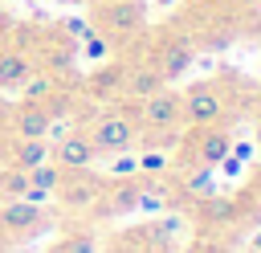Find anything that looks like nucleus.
I'll return each mask as SVG.
<instances>
[{"label": "nucleus", "instance_id": "1", "mask_svg": "<svg viewBox=\"0 0 261 253\" xmlns=\"http://www.w3.org/2000/svg\"><path fill=\"white\" fill-rule=\"evenodd\" d=\"M224 114V102H220V94L212 90V86H192L184 98H179V118H188V122H196V127H208V122H216Z\"/></svg>", "mask_w": 261, "mask_h": 253}, {"label": "nucleus", "instance_id": "2", "mask_svg": "<svg viewBox=\"0 0 261 253\" xmlns=\"http://www.w3.org/2000/svg\"><path fill=\"white\" fill-rule=\"evenodd\" d=\"M102 37H130L143 29V4L139 0H110L102 8Z\"/></svg>", "mask_w": 261, "mask_h": 253}, {"label": "nucleus", "instance_id": "3", "mask_svg": "<svg viewBox=\"0 0 261 253\" xmlns=\"http://www.w3.org/2000/svg\"><path fill=\"white\" fill-rule=\"evenodd\" d=\"M90 143H94V151H126L130 143H135V127H130V118H122V114H106L98 127H94V135H86Z\"/></svg>", "mask_w": 261, "mask_h": 253}, {"label": "nucleus", "instance_id": "4", "mask_svg": "<svg viewBox=\"0 0 261 253\" xmlns=\"http://www.w3.org/2000/svg\"><path fill=\"white\" fill-rule=\"evenodd\" d=\"M143 122L147 127H175L179 122V94H171V90H155V94H147L143 98Z\"/></svg>", "mask_w": 261, "mask_h": 253}, {"label": "nucleus", "instance_id": "5", "mask_svg": "<svg viewBox=\"0 0 261 253\" xmlns=\"http://www.w3.org/2000/svg\"><path fill=\"white\" fill-rule=\"evenodd\" d=\"M53 155H57V167H61V171H82V167H90V159H94L98 151H94V143H90L86 135H69V139L57 143Z\"/></svg>", "mask_w": 261, "mask_h": 253}, {"label": "nucleus", "instance_id": "6", "mask_svg": "<svg viewBox=\"0 0 261 253\" xmlns=\"http://www.w3.org/2000/svg\"><path fill=\"white\" fill-rule=\"evenodd\" d=\"M151 65L159 69V78H163V82H175V78L192 65V45H188V41H167Z\"/></svg>", "mask_w": 261, "mask_h": 253}, {"label": "nucleus", "instance_id": "7", "mask_svg": "<svg viewBox=\"0 0 261 253\" xmlns=\"http://www.w3.org/2000/svg\"><path fill=\"white\" fill-rule=\"evenodd\" d=\"M167 82L159 78V69L155 65H130V69H122V90L130 94V98H147V94H155V90H163Z\"/></svg>", "mask_w": 261, "mask_h": 253}, {"label": "nucleus", "instance_id": "8", "mask_svg": "<svg viewBox=\"0 0 261 253\" xmlns=\"http://www.w3.org/2000/svg\"><path fill=\"white\" fill-rule=\"evenodd\" d=\"M49 110H41L37 102H29L20 114H16V131H20V139H45V131H49Z\"/></svg>", "mask_w": 261, "mask_h": 253}, {"label": "nucleus", "instance_id": "9", "mask_svg": "<svg viewBox=\"0 0 261 253\" xmlns=\"http://www.w3.org/2000/svg\"><path fill=\"white\" fill-rule=\"evenodd\" d=\"M37 216H41V212H37L33 200H12V204L0 208V224H4V229H33Z\"/></svg>", "mask_w": 261, "mask_h": 253}, {"label": "nucleus", "instance_id": "10", "mask_svg": "<svg viewBox=\"0 0 261 253\" xmlns=\"http://www.w3.org/2000/svg\"><path fill=\"white\" fill-rule=\"evenodd\" d=\"M29 57L20 53V49H4L0 53V86H20L24 78H29Z\"/></svg>", "mask_w": 261, "mask_h": 253}, {"label": "nucleus", "instance_id": "11", "mask_svg": "<svg viewBox=\"0 0 261 253\" xmlns=\"http://www.w3.org/2000/svg\"><path fill=\"white\" fill-rule=\"evenodd\" d=\"M45 159H49V143L45 139H20V147H16V167L20 171H29V167H37Z\"/></svg>", "mask_w": 261, "mask_h": 253}, {"label": "nucleus", "instance_id": "12", "mask_svg": "<svg viewBox=\"0 0 261 253\" xmlns=\"http://www.w3.org/2000/svg\"><path fill=\"white\" fill-rule=\"evenodd\" d=\"M224 155H228V135H224V131H208L204 143H200V159L212 167V163H220Z\"/></svg>", "mask_w": 261, "mask_h": 253}, {"label": "nucleus", "instance_id": "13", "mask_svg": "<svg viewBox=\"0 0 261 253\" xmlns=\"http://www.w3.org/2000/svg\"><path fill=\"white\" fill-rule=\"evenodd\" d=\"M20 90H24V98H29V102H45V98L53 94V78H49V73H33V69H29V78L20 82Z\"/></svg>", "mask_w": 261, "mask_h": 253}, {"label": "nucleus", "instance_id": "14", "mask_svg": "<svg viewBox=\"0 0 261 253\" xmlns=\"http://www.w3.org/2000/svg\"><path fill=\"white\" fill-rule=\"evenodd\" d=\"M57 184H61V167H53L49 159L37 163V167H29V188H45V192H53Z\"/></svg>", "mask_w": 261, "mask_h": 253}, {"label": "nucleus", "instance_id": "15", "mask_svg": "<svg viewBox=\"0 0 261 253\" xmlns=\"http://www.w3.org/2000/svg\"><path fill=\"white\" fill-rule=\"evenodd\" d=\"M94 196H98V184H94V180H77L73 188H65V200H69V204H86V200H94Z\"/></svg>", "mask_w": 261, "mask_h": 253}, {"label": "nucleus", "instance_id": "16", "mask_svg": "<svg viewBox=\"0 0 261 253\" xmlns=\"http://www.w3.org/2000/svg\"><path fill=\"white\" fill-rule=\"evenodd\" d=\"M135 204H139V184H122V188L114 192V204H110V208H114V212H130Z\"/></svg>", "mask_w": 261, "mask_h": 253}, {"label": "nucleus", "instance_id": "17", "mask_svg": "<svg viewBox=\"0 0 261 253\" xmlns=\"http://www.w3.org/2000/svg\"><path fill=\"white\" fill-rule=\"evenodd\" d=\"M114 86H122V69H102V73H94V82H90L94 94H106V90H114Z\"/></svg>", "mask_w": 261, "mask_h": 253}, {"label": "nucleus", "instance_id": "18", "mask_svg": "<svg viewBox=\"0 0 261 253\" xmlns=\"http://www.w3.org/2000/svg\"><path fill=\"white\" fill-rule=\"evenodd\" d=\"M0 188H4L8 196H24V192H29V171H20V167L8 171V175L0 180Z\"/></svg>", "mask_w": 261, "mask_h": 253}, {"label": "nucleus", "instance_id": "19", "mask_svg": "<svg viewBox=\"0 0 261 253\" xmlns=\"http://www.w3.org/2000/svg\"><path fill=\"white\" fill-rule=\"evenodd\" d=\"M188 192L192 196H212L216 188H212V171H196L192 180H188Z\"/></svg>", "mask_w": 261, "mask_h": 253}, {"label": "nucleus", "instance_id": "20", "mask_svg": "<svg viewBox=\"0 0 261 253\" xmlns=\"http://www.w3.org/2000/svg\"><path fill=\"white\" fill-rule=\"evenodd\" d=\"M82 45H86V53H90V57H98V61H102V57L110 53V41H106L102 33H90V37H86Z\"/></svg>", "mask_w": 261, "mask_h": 253}, {"label": "nucleus", "instance_id": "21", "mask_svg": "<svg viewBox=\"0 0 261 253\" xmlns=\"http://www.w3.org/2000/svg\"><path fill=\"white\" fill-rule=\"evenodd\" d=\"M65 29H69V33H73V37H77V41H86V37H90V33H94V29H90V24H86V20H65Z\"/></svg>", "mask_w": 261, "mask_h": 253}, {"label": "nucleus", "instance_id": "22", "mask_svg": "<svg viewBox=\"0 0 261 253\" xmlns=\"http://www.w3.org/2000/svg\"><path fill=\"white\" fill-rule=\"evenodd\" d=\"M69 61H73L69 49H57V53H53V65H57V69H69Z\"/></svg>", "mask_w": 261, "mask_h": 253}, {"label": "nucleus", "instance_id": "23", "mask_svg": "<svg viewBox=\"0 0 261 253\" xmlns=\"http://www.w3.org/2000/svg\"><path fill=\"white\" fill-rule=\"evenodd\" d=\"M4 37H8V16L0 12V41H4Z\"/></svg>", "mask_w": 261, "mask_h": 253}, {"label": "nucleus", "instance_id": "24", "mask_svg": "<svg viewBox=\"0 0 261 253\" xmlns=\"http://www.w3.org/2000/svg\"><path fill=\"white\" fill-rule=\"evenodd\" d=\"M257 147H261V131H257Z\"/></svg>", "mask_w": 261, "mask_h": 253}, {"label": "nucleus", "instance_id": "25", "mask_svg": "<svg viewBox=\"0 0 261 253\" xmlns=\"http://www.w3.org/2000/svg\"><path fill=\"white\" fill-rule=\"evenodd\" d=\"M159 4H171V0H159Z\"/></svg>", "mask_w": 261, "mask_h": 253}]
</instances>
